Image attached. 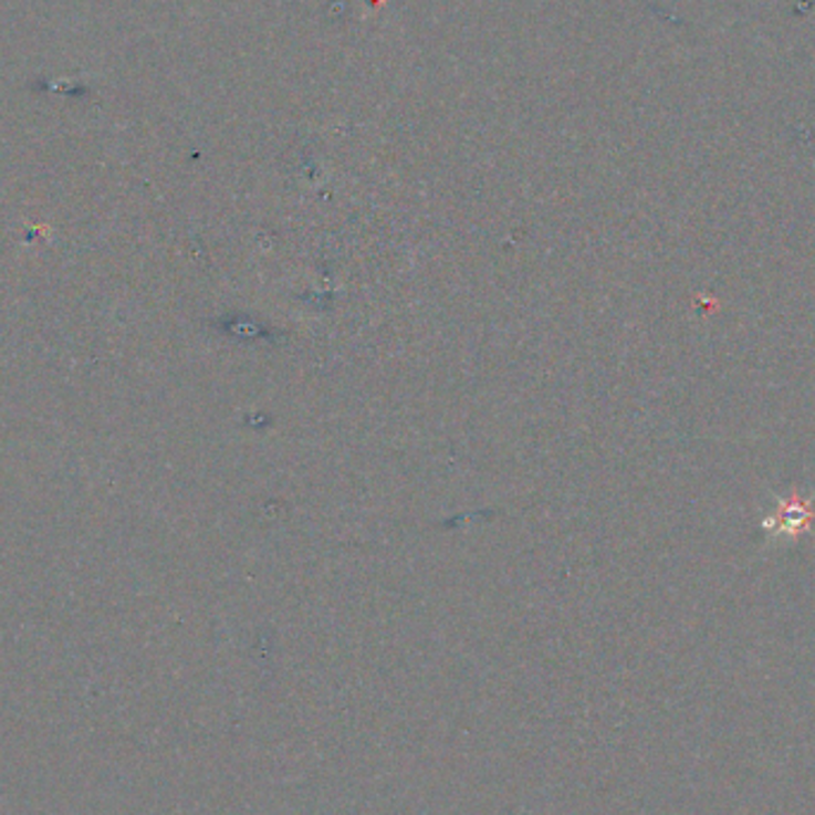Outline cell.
I'll return each mask as SVG.
<instances>
[{"instance_id": "1", "label": "cell", "mask_w": 815, "mask_h": 815, "mask_svg": "<svg viewBox=\"0 0 815 815\" xmlns=\"http://www.w3.org/2000/svg\"><path fill=\"white\" fill-rule=\"evenodd\" d=\"M794 505H782L777 511V522H765V527H775L777 532H798L808 525L811 511L806 501H792Z\"/></svg>"}]
</instances>
